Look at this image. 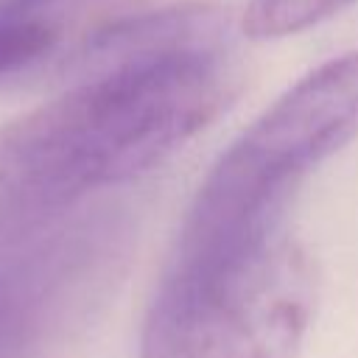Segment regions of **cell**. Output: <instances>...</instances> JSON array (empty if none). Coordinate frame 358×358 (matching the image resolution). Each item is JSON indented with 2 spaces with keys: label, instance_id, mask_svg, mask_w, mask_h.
Listing matches in <instances>:
<instances>
[{
  "label": "cell",
  "instance_id": "cell-5",
  "mask_svg": "<svg viewBox=\"0 0 358 358\" xmlns=\"http://www.w3.org/2000/svg\"><path fill=\"white\" fill-rule=\"evenodd\" d=\"M358 0H252L243 14V28L255 39H277L305 31Z\"/></svg>",
  "mask_w": 358,
  "mask_h": 358
},
{
  "label": "cell",
  "instance_id": "cell-6",
  "mask_svg": "<svg viewBox=\"0 0 358 358\" xmlns=\"http://www.w3.org/2000/svg\"><path fill=\"white\" fill-rule=\"evenodd\" d=\"M59 28L45 14H20L0 8V76L17 73L56 45Z\"/></svg>",
  "mask_w": 358,
  "mask_h": 358
},
{
  "label": "cell",
  "instance_id": "cell-4",
  "mask_svg": "<svg viewBox=\"0 0 358 358\" xmlns=\"http://www.w3.org/2000/svg\"><path fill=\"white\" fill-rule=\"evenodd\" d=\"M131 235L126 215L103 210L20 243L0 266V358H28L73 327L117 277Z\"/></svg>",
  "mask_w": 358,
  "mask_h": 358
},
{
  "label": "cell",
  "instance_id": "cell-3",
  "mask_svg": "<svg viewBox=\"0 0 358 358\" xmlns=\"http://www.w3.org/2000/svg\"><path fill=\"white\" fill-rule=\"evenodd\" d=\"M316 268L288 235L215 260H171L145 313L140 358H296Z\"/></svg>",
  "mask_w": 358,
  "mask_h": 358
},
{
  "label": "cell",
  "instance_id": "cell-1",
  "mask_svg": "<svg viewBox=\"0 0 358 358\" xmlns=\"http://www.w3.org/2000/svg\"><path fill=\"white\" fill-rule=\"evenodd\" d=\"M224 34L140 50L78 76L0 126V249L64 221L196 137L232 98Z\"/></svg>",
  "mask_w": 358,
  "mask_h": 358
},
{
  "label": "cell",
  "instance_id": "cell-2",
  "mask_svg": "<svg viewBox=\"0 0 358 358\" xmlns=\"http://www.w3.org/2000/svg\"><path fill=\"white\" fill-rule=\"evenodd\" d=\"M358 134V50L285 90L213 165L171 260H215L280 235L305 176Z\"/></svg>",
  "mask_w": 358,
  "mask_h": 358
},
{
  "label": "cell",
  "instance_id": "cell-7",
  "mask_svg": "<svg viewBox=\"0 0 358 358\" xmlns=\"http://www.w3.org/2000/svg\"><path fill=\"white\" fill-rule=\"evenodd\" d=\"M64 3H76V0H0V8L6 11H20V14H45L56 6H64Z\"/></svg>",
  "mask_w": 358,
  "mask_h": 358
}]
</instances>
